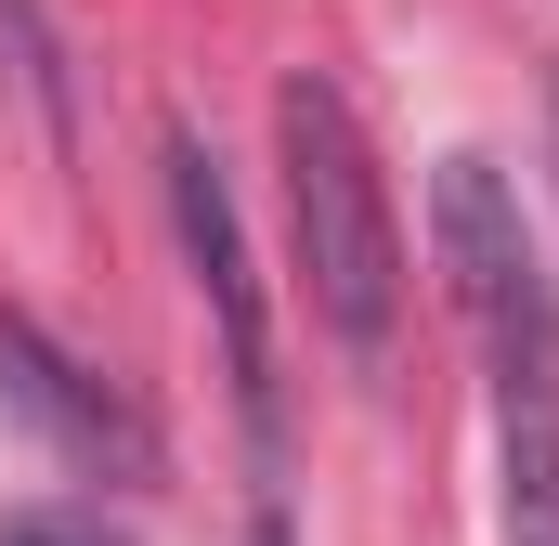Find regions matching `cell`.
<instances>
[{
	"label": "cell",
	"instance_id": "cell-5",
	"mask_svg": "<svg viewBox=\"0 0 559 546\" xmlns=\"http://www.w3.org/2000/svg\"><path fill=\"white\" fill-rule=\"evenodd\" d=\"M0 546H131V534H118L105 508H13V521H0Z\"/></svg>",
	"mask_w": 559,
	"mask_h": 546
},
{
	"label": "cell",
	"instance_id": "cell-4",
	"mask_svg": "<svg viewBox=\"0 0 559 546\" xmlns=\"http://www.w3.org/2000/svg\"><path fill=\"white\" fill-rule=\"evenodd\" d=\"M0 416H26L66 468H92V482H156V416L118 391V378H92L79 352H52L26 312H0Z\"/></svg>",
	"mask_w": 559,
	"mask_h": 546
},
{
	"label": "cell",
	"instance_id": "cell-2",
	"mask_svg": "<svg viewBox=\"0 0 559 546\" xmlns=\"http://www.w3.org/2000/svg\"><path fill=\"white\" fill-rule=\"evenodd\" d=\"M274 169H286V248L312 286V325L352 365H378L404 325V222H391V169L338 79H312V66L274 79Z\"/></svg>",
	"mask_w": 559,
	"mask_h": 546
},
{
	"label": "cell",
	"instance_id": "cell-3",
	"mask_svg": "<svg viewBox=\"0 0 559 546\" xmlns=\"http://www.w3.org/2000/svg\"><path fill=\"white\" fill-rule=\"evenodd\" d=\"M169 235H182V273H195V299H209V325H222L235 416H248V442L274 455V312H261V273H248V222H235V195H222V156L195 131H169Z\"/></svg>",
	"mask_w": 559,
	"mask_h": 546
},
{
	"label": "cell",
	"instance_id": "cell-1",
	"mask_svg": "<svg viewBox=\"0 0 559 546\" xmlns=\"http://www.w3.org/2000/svg\"><path fill=\"white\" fill-rule=\"evenodd\" d=\"M429 235H442L455 312H468L481 378H495V521H508V546H559V286H547V248H534L495 156H442Z\"/></svg>",
	"mask_w": 559,
	"mask_h": 546
}]
</instances>
